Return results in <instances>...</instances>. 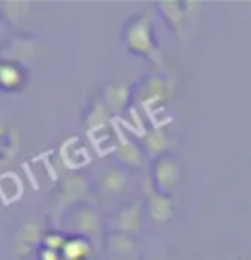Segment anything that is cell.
Returning <instances> with one entry per match:
<instances>
[{
	"label": "cell",
	"instance_id": "obj_1",
	"mask_svg": "<svg viewBox=\"0 0 251 260\" xmlns=\"http://www.w3.org/2000/svg\"><path fill=\"white\" fill-rule=\"evenodd\" d=\"M200 6L202 2H193V0H162L157 2L161 16L164 17L166 24L181 40L187 32V26L195 22L200 14Z\"/></svg>",
	"mask_w": 251,
	"mask_h": 260
},
{
	"label": "cell",
	"instance_id": "obj_2",
	"mask_svg": "<svg viewBox=\"0 0 251 260\" xmlns=\"http://www.w3.org/2000/svg\"><path fill=\"white\" fill-rule=\"evenodd\" d=\"M127 43L130 46V50L137 52L138 55L147 57L152 63L162 65V55H161V50L157 48V45H156L152 21L149 19L147 16L138 17V19H135L128 26Z\"/></svg>",
	"mask_w": 251,
	"mask_h": 260
},
{
	"label": "cell",
	"instance_id": "obj_3",
	"mask_svg": "<svg viewBox=\"0 0 251 260\" xmlns=\"http://www.w3.org/2000/svg\"><path fill=\"white\" fill-rule=\"evenodd\" d=\"M181 182V165L176 157L164 154L159 156L152 166V183L156 190L171 195Z\"/></svg>",
	"mask_w": 251,
	"mask_h": 260
},
{
	"label": "cell",
	"instance_id": "obj_4",
	"mask_svg": "<svg viewBox=\"0 0 251 260\" xmlns=\"http://www.w3.org/2000/svg\"><path fill=\"white\" fill-rule=\"evenodd\" d=\"M147 211L149 216L152 217L156 222L159 224H164V222H169L176 214V206L171 195H166L156 190L154 183H147Z\"/></svg>",
	"mask_w": 251,
	"mask_h": 260
},
{
	"label": "cell",
	"instance_id": "obj_5",
	"mask_svg": "<svg viewBox=\"0 0 251 260\" xmlns=\"http://www.w3.org/2000/svg\"><path fill=\"white\" fill-rule=\"evenodd\" d=\"M174 89H176V81H173L171 77L152 76L142 86L140 96L147 103H159V101L167 100L174 92Z\"/></svg>",
	"mask_w": 251,
	"mask_h": 260
},
{
	"label": "cell",
	"instance_id": "obj_6",
	"mask_svg": "<svg viewBox=\"0 0 251 260\" xmlns=\"http://www.w3.org/2000/svg\"><path fill=\"white\" fill-rule=\"evenodd\" d=\"M146 146H147V151L151 152V154H156L157 157H159V156H164L167 152V149L171 147V141L161 128H154L147 136Z\"/></svg>",
	"mask_w": 251,
	"mask_h": 260
},
{
	"label": "cell",
	"instance_id": "obj_7",
	"mask_svg": "<svg viewBox=\"0 0 251 260\" xmlns=\"http://www.w3.org/2000/svg\"><path fill=\"white\" fill-rule=\"evenodd\" d=\"M118 224L123 231H128V233L138 231V228H140V204H133L128 209H125L118 217Z\"/></svg>",
	"mask_w": 251,
	"mask_h": 260
},
{
	"label": "cell",
	"instance_id": "obj_8",
	"mask_svg": "<svg viewBox=\"0 0 251 260\" xmlns=\"http://www.w3.org/2000/svg\"><path fill=\"white\" fill-rule=\"evenodd\" d=\"M125 185V176L120 171H111V173L106 176V187L110 190H120Z\"/></svg>",
	"mask_w": 251,
	"mask_h": 260
}]
</instances>
